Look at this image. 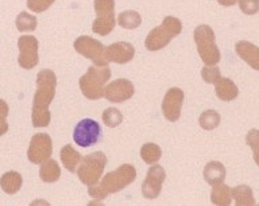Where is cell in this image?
Listing matches in <instances>:
<instances>
[{
	"mask_svg": "<svg viewBox=\"0 0 259 206\" xmlns=\"http://www.w3.org/2000/svg\"><path fill=\"white\" fill-rule=\"evenodd\" d=\"M8 112H10V109H8L7 102L0 98V117H3V119H7Z\"/></svg>",
	"mask_w": 259,
	"mask_h": 206,
	"instance_id": "cell-34",
	"label": "cell"
},
{
	"mask_svg": "<svg viewBox=\"0 0 259 206\" xmlns=\"http://www.w3.org/2000/svg\"><path fill=\"white\" fill-rule=\"evenodd\" d=\"M198 123H200V127L202 129L212 131V129H214L220 124V115L216 111H213V109H209V111H205V112H202L200 115Z\"/></svg>",
	"mask_w": 259,
	"mask_h": 206,
	"instance_id": "cell-27",
	"label": "cell"
},
{
	"mask_svg": "<svg viewBox=\"0 0 259 206\" xmlns=\"http://www.w3.org/2000/svg\"><path fill=\"white\" fill-rule=\"evenodd\" d=\"M116 22L119 26L125 30H135L141 26L142 18L139 15V12L134 11V10H128V11H123L119 14Z\"/></svg>",
	"mask_w": 259,
	"mask_h": 206,
	"instance_id": "cell-24",
	"label": "cell"
},
{
	"mask_svg": "<svg viewBox=\"0 0 259 206\" xmlns=\"http://www.w3.org/2000/svg\"><path fill=\"white\" fill-rule=\"evenodd\" d=\"M194 42L197 44V52L200 58L205 65H218L220 61V52H219L216 42H214V31L208 24H200L194 28L193 32Z\"/></svg>",
	"mask_w": 259,
	"mask_h": 206,
	"instance_id": "cell-4",
	"label": "cell"
},
{
	"mask_svg": "<svg viewBox=\"0 0 259 206\" xmlns=\"http://www.w3.org/2000/svg\"><path fill=\"white\" fill-rule=\"evenodd\" d=\"M173 38L174 36L170 34L169 30L163 24H161L159 27L151 30L149 35L146 36L145 46L149 52H157V50L166 47Z\"/></svg>",
	"mask_w": 259,
	"mask_h": 206,
	"instance_id": "cell-14",
	"label": "cell"
},
{
	"mask_svg": "<svg viewBox=\"0 0 259 206\" xmlns=\"http://www.w3.org/2000/svg\"><path fill=\"white\" fill-rule=\"evenodd\" d=\"M231 197L234 198L235 203L238 206H254L255 198L251 187L246 185L236 186L231 190Z\"/></svg>",
	"mask_w": 259,
	"mask_h": 206,
	"instance_id": "cell-21",
	"label": "cell"
},
{
	"mask_svg": "<svg viewBox=\"0 0 259 206\" xmlns=\"http://www.w3.org/2000/svg\"><path fill=\"white\" fill-rule=\"evenodd\" d=\"M235 50L240 58L244 62L250 65L255 70H259V47H256L254 43L247 42V40H240L235 44Z\"/></svg>",
	"mask_w": 259,
	"mask_h": 206,
	"instance_id": "cell-15",
	"label": "cell"
},
{
	"mask_svg": "<svg viewBox=\"0 0 259 206\" xmlns=\"http://www.w3.org/2000/svg\"><path fill=\"white\" fill-rule=\"evenodd\" d=\"M105 165H107V157L104 152L97 151L89 153L81 159V163L77 167V177L84 185H95L103 177Z\"/></svg>",
	"mask_w": 259,
	"mask_h": 206,
	"instance_id": "cell-5",
	"label": "cell"
},
{
	"mask_svg": "<svg viewBox=\"0 0 259 206\" xmlns=\"http://www.w3.org/2000/svg\"><path fill=\"white\" fill-rule=\"evenodd\" d=\"M219 4H222L224 7H231V6H234V4L238 3V0H218Z\"/></svg>",
	"mask_w": 259,
	"mask_h": 206,
	"instance_id": "cell-36",
	"label": "cell"
},
{
	"mask_svg": "<svg viewBox=\"0 0 259 206\" xmlns=\"http://www.w3.org/2000/svg\"><path fill=\"white\" fill-rule=\"evenodd\" d=\"M18 47H19V58L18 64L22 69L35 68L39 62L38 57V40L35 36L23 35L18 39Z\"/></svg>",
	"mask_w": 259,
	"mask_h": 206,
	"instance_id": "cell-9",
	"label": "cell"
},
{
	"mask_svg": "<svg viewBox=\"0 0 259 206\" xmlns=\"http://www.w3.org/2000/svg\"><path fill=\"white\" fill-rule=\"evenodd\" d=\"M61 157V162H62V165L65 166V169L70 171V173H76L77 166L80 165L81 162V155L78 151L73 148L70 144H66L65 147H62L60 152Z\"/></svg>",
	"mask_w": 259,
	"mask_h": 206,
	"instance_id": "cell-18",
	"label": "cell"
},
{
	"mask_svg": "<svg viewBox=\"0 0 259 206\" xmlns=\"http://www.w3.org/2000/svg\"><path fill=\"white\" fill-rule=\"evenodd\" d=\"M135 56V48L128 42H116L105 47V60L108 62L123 65L133 60Z\"/></svg>",
	"mask_w": 259,
	"mask_h": 206,
	"instance_id": "cell-13",
	"label": "cell"
},
{
	"mask_svg": "<svg viewBox=\"0 0 259 206\" xmlns=\"http://www.w3.org/2000/svg\"><path fill=\"white\" fill-rule=\"evenodd\" d=\"M56 0H27L28 10H31L32 12H44L46 10L52 7V4Z\"/></svg>",
	"mask_w": 259,
	"mask_h": 206,
	"instance_id": "cell-31",
	"label": "cell"
},
{
	"mask_svg": "<svg viewBox=\"0 0 259 206\" xmlns=\"http://www.w3.org/2000/svg\"><path fill=\"white\" fill-rule=\"evenodd\" d=\"M226 175V167H224V165L220 163V162H209V163L205 166V169H204V179H205L206 183H209L210 186L222 183V182L224 181Z\"/></svg>",
	"mask_w": 259,
	"mask_h": 206,
	"instance_id": "cell-17",
	"label": "cell"
},
{
	"mask_svg": "<svg viewBox=\"0 0 259 206\" xmlns=\"http://www.w3.org/2000/svg\"><path fill=\"white\" fill-rule=\"evenodd\" d=\"M97 16H115V0H95Z\"/></svg>",
	"mask_w": 259,
	"mask_h": 206,
	"instance_id": "cell-29",
	"label": "cell"
},
{
	"mask_svg": "<svg viewBox=\"0 0 259 206\" xmlns=\"http://www.w3.org/2000/svg\"><path fill=\"white\" fill-rule=\"evenodd\" d=\"M116 26L115 16H97L92 24V31L97 35H108Z\"/></svg>",
	"mask_w": 259,
	"mask_h": 206,
	"instance_id": "cell-23",
	"label": "cell"
},
{
	"mask_svg": "<svg viewBox=\"0 0 259 206\" xmlns=\"http://www.w3.org/2000/svg\"><path fill=\"white\" fill-rule=\"evenodd\" d=\"M111 78V69L108 65H92L78 81L82 94L89 100H99L104 97L105 84Z\"/></svg>",
	"mask_w": 259,
	"mask_h": 206,
	"instance_id": "cell-3",
	"label": "cell"
},
{
	"mask_svg": "<svg viewBox=\"0 0 259 206\" xmlns=\"http://www.w3.org/2000/svg\"><path fill=\"white\" fill-rule=\"evenodd\" d=\"M201 77L206 84H216L219 78L222 77V74H220V69L216 65H212V66L206 65L202 68Z\"/></svg>",
	"mask_w": 259,
	"mask_h": 206,
	"instance_id": "cell-30",
	"label": "cell"
},
{
	"mask_svg": "<svg viewBox=\"0 0 259 206\" xmlns=\"http://www.w3.org/2000/svg\"><path fill=\"white\" fill-rule=\"evenodd\" d=\"M162 157L161 147L155 143H146L142 145L141 158L147 165H155Z\"/></svg>",
	"mask_w": 259,
	"mask_h": 206,
	"instance_id": "cell-25",
	"label": "cell"
},
{
	"mask_svg": "<svg viewBox=\"0 0 259 206\" xmlns=\"http://www.w3.org/2000/svg\"><path fill=\"white\" fill-rule=\"evenodd\" d=\"M15 24L16 28H18L20 32L34 31L36 28V24H38V20H36V18L34 15L23 11L16 16Z\"/></svg>",
	"mask_w": 259,
	"mask_h": 206,
	"instance_id": "cell-26",
	"label": "cell"
},
{
	"mask_svg": "<svg viewBox=\"0 0 259 206\" xmlns=\"http://www.w3.org/2000/svg\"><path fill=\"white\" fill-rule=\"evenodd\" d=\"M231 189L224 183H219L214 185L210 193V201L213 205L218 206H230L231 205Z\"/></svg>",
	"mask_w": 259,
	"mask_h": 206,
	"instance_id": "cell-22",
	"label": "cell"
},
{
	"mask_svg": "<svg viewBox=\"0 0 259 206\" xmlns=\"http://www.w3.org/2000/svg\"><path fill=\"white\" fill-rule=\"evenodd\" d=\"M247 144L250 145L252 151L259 147V129H250L246 135Z\"/></svg>",
	"mask_w": 259,
	"mask_h": 206,
	"instance_id": "cell-33",
	"label": "cell"
},
{
	"mask_svg": "<svg viewBox=\"0 0 259 206\" xmlns=\"http://www.w3.org/2000/svg\"><path fill=\"white\" fill-rule=\"evenodd\" d=\"M216 88H214V92H216V96L223 101H232L235 100L239 94L238 86L235 85V82L230 78H223L220 77L216 82Z\"/></svg>",
	"mask_w": 259,
	"mask_h": 206,
	"instance_id": "cell-16",
	"label": "cell"
},
{
	"mask_svg": "<svg viewBox=\"0 0 259 206\" xmlns=\"http://www.w3.org/2000/svg\"><path fill=\"white\" fill-rule=\"evenodd\" d=\"M74 50L78 54L84 56L85 58L91 60L95 65L103 66L108 65V61L105 60V47L104 44L97 39H93L88 35H81L74 40Z\"/></svg>",
	"mask_w": 259,
	"mask_h": 206,
	"instance_id": "cell-6",
	"label": "cell"
},
{
	"mask_svg": "<svg viewBox=\"0 0 259 206\" xmlns=\"http://www.w3.org/2000/svg\"><path fill=\"white\" fill-rule=\"evenodd\" d=\"M40 165L42 166H40L39 170V177L42 181L46 182V183H53V182H57L60 179L61 169L56 161L49 158L48 161H45Z\"/></svg>",
	"mask_w": 259,
	"mask_h": 206,
	"instance_id": "cell-20",
	"label": "cell"
},
{
	"mask_svg": "<svg viewBox=\"0 0 259 206\" xmlns=\"http://www.w3.org/2000/svg\"><path fill=\"white\" fill-rule=\"evenodd\" d=\"M101 128L99 123L92 119H82L77 123L73 131V140L80 147H91L100 140Z\"/></svg>",
	"mask_w": 259,
	"mask_h": 206,
	"instance_id": "cell-7",
	"label": "cell"
},
{
	"mask_svg": "<svg viewBox=\"0 0 259 206\" xmlns=\"http://www.w3.org/2000/svg\"><path fill=\"white\" fill-rule=\"evenodd\" d=\"M22 183H23L22 175L16 171H8L0 178V186L4 193L7 194L18 193L22 187Z\"/></svg>",
	"mask_w": 259,
	"mask_h": 206,
	"instance_id": "cell-19",
	"label": "cell"
},
{
	"mask_svg": "<svg viewBox=\"0 0 259 206\" xmlns=\"http://www.w3.org/2000/svg\"><path fill=\"white\" fill-rule=\"evenodd\" d=\"M57 77L54 72L44 69L36 76V90L34 94L31 120L35 128L48 127L52 120L49 107L56 96Z\"/></svg>",
	"mask_w": 259,
	"mask_h": 206,
	"instance_id": "cell-1",
	"label": "cell"
},
{
	"mask_svg": "<svg viewBox=\"0 0 259 206\" xmlns=\"http://www.w3.org/2000/svg\"><path fill=\"white\" fill-rule=\"evenodd\" d=\"M166 173L163 167L159 165L151 166L147 171L146 179L142 185V194L147 199H155L161 194L162 183L165 181Z\"/></svg>",
	"mask_w": 259,
	"mask_h": 206,
	"instance_id": "cell-10",
	"label": "cell"
},
{
	"mask_svg": "<svg viewBox=\"0 0 259 206\" xmlns=\"http://www.w3.org/2000/svg\"><path fill=\"white\" fill-rule=\"evenodd\" d=\"M134 92L135 88L131 81L119 78L105 85L104 97L111 102H124L134 96Z\"/></svg>",
	"mask_w": 259,
	"mask_h": 206,
	"instance_id": "cell-12",
	"label": "cell"
},
{
	"mask_svg": "<svg viewBox=\"0 0 259 206\" xmlns=\"http://www.w3.org/2000/svg\"><path fill=\"white\" fill-rule=\"evenodd\" d=\"M184 92L180 88H171L166 92L162 101V112L169 121H177L181 116L182 104H184Z\"/></svg>",
	"mask_w": 259,
	"mask_h": 206,
	"instance_id": "cell-11",
	"label": "cell"
},
{
	"mask_svg": "<svg viewBox=\"0 0 259 206\" xmlns=\"http://www.w3.org/2000/svg\"><path fill=\"white\" fill-rule=\"evenodd\" d=\"M101 119L104 121V124L109 128H115L117 125L121 124L123 121V115L119 109L116 108H108L105 109L103 115H101Z\"/></svg>",
	"mask_w": 259,
	"mask_h": 206,
	"instance_id": "cell-28",
	"label": "cell"
},
{
	"mask_svg": "<svg viewBox=\"0 0 259 206\" xmlns=\"http://www.w3.org/2000/svg\"><path fill=\"white\" fill-rule=\"evenodd\" d=\"M137 178V170L131 165H121L103 177L100 183L89 186L88 193L92 198L104 199L108 194H115L133 183Z\"/></svg>",
	"mask_w": 259,
	"mask_h": 206,
	"instance_id": "cell-2",
	"label": "cell"
},
{
	"mask_svg": "<svg viewBox=\"0 0 259 206\" xmlns=\"http://www.w3.org/2000/svg\"><path fill=\"white\" fill-rule=\"evenodd\" d=\"M254 161L259 166V147L256 149H254Z\"/></svg>",
	"mask_w": 259,
	"mask_h": 206,
	"instance_id": "cell-37",
	"label": "cell"
},
{
	"mask_svg": "<svg viewBox=\"0 0 259 206\" xmlns=\"http://www.w3.org/2000/svg\"><path fill=\"white\" fill-rule=\"evenodd\" d=\"M238 3L246 15H255L259 11V0H238Z\"/></svg>",
	"mask_w": 259,
	"mask_h": 206,
	"instance_id": "cell-32",
	"label": "cell"
},
{
	"mask_svg": "<svg viewBox=\"0 0 259 206\" xmlns=\"http://www.w3.org/2000/svg\"><path fill=\"white\" fill-rule=\"evenodd\" d=\"M8 131V123L6 119L0 117V136H3L4 133Z\"/></svg>",
	"mask_w": 259,
	"mask_h": 206,
	"instance_id": "cell-35",
	"label": "cell"
},
{
	"mask_svg": "<svg viewBox=\"0 0 259 206\" xmlns=\"http://www.w3.org/2000/svg\"><path fill=\"white\" fill-rule=\"evenodd\" d=\"M53 153L52 137L48 133H35L31 137L30 145L27 149L28 161L34 165H40L48 161Z\"/></svg>",
	"mask_w": 259,
	"mask_h": 206,
	"instance_id": "cell-8",
	"label": "cell"
}]
</instances>
